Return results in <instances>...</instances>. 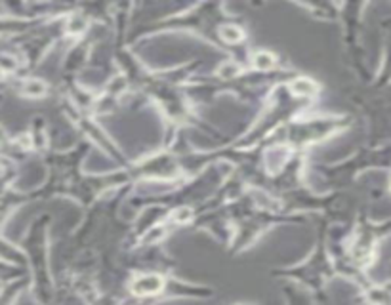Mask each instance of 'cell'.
<instances>
[{
    "label": "cell",
    "mask_w": 391,
    "mask_h": 305,
    "mask_svg": "<svg viewBox=\"0 0 391 305\" xmlns=\"http://www.w3.org/2000/svg\"><path fill=\"white\" fill-rule=\"evenodd\" d=\"M164 288V281L160 275H139L132 283V292L136 296H153Z\"/></svg>",
    "instance_id": "6da1fadb"
},
{
    "label": "cell",
    "mask_w": 391,
    "mask_h": 305,
    "mask_svg": "<svg viewBox=\"0 0 391 305\" xmlns=\"http://www.w3.org/2000/svg\"><path fill=\"white\" fill-rule=\"evenodd\" d=\"M317 82H313L311 79L307 77H300V79L292 80L290 84V90L294 95H315L317 94Z\"/></svg>",
    "instance_id": "7a4b0ae2"
},
{
    "label": "cell",
    "mask_w": 391,
    "mask_h": 305,
    "mask_svg": "<svg viewBox=\"0 0 391 305\" xmlns=\"http://www.w3.org/2000/svg\"><path fill=\"white\" fill-rule=\"evenodd\" d=\"M252 63L258 71H269V69H273V67H275L277 58L271 54V52L261 50V52H256V54H254Z\"/></svg>",
    "instance_id": "3957f363"
},
{
    "label": "cell",
    "mask_w": 391,
    "mask_h": 305,
    "mask_svg": "<svg viewBox=\"0 0 391 305\" xmlns=\"http://www.w3.org/2000/svg\"><path fill=\"white\" fill-rule=\"evenodd\" d=\"M219 37H222V40H225V42L237 44L245 38V31L240 29V27H237V25H224V27L219 29Z\"/></svg>",
    "instance_id": "277c9868"
},
{
    "label": "cell",
    "mask_w": 391,
    "mask_h": 305,
    "mask_svg": "<svg viewBox=\"0 0 391 305\" xmlns=\"http://www.w3.org/2000/svg\"><path fill=\"white\" fill-rule=\"evenodd\" d=\"M240 71H242V67L237 61H225V63L217 67V77H222V79H235V77L240 74Z\"/></svg>",
    "instance_id": "5b68a950"
},
{
    "label": "cell",
    "mask_w": 391,
    "mask_h": 305,
    "mask_svg": "<svg viewBox=\"0 0 391 305\" xmlns=\"http://www.w3.org/2000/svg\"><path fill=\"white\" fill-rule=\"evenodd\" d=\"M23 92L27 95H31V97H40V95H44V92H46V84H44L42 80H36V79L27 80Z\"/></svg>",
    "instance_id": "8992f818"
},
{
    "label": "cell",
    "mask_w": 391,
    "mask_h": 305,
    "mask_svg": "<svg viewBox=\"0 0 391 305\" xmlns=\"http://www.w3.org/2000/svg\"><path fill=\"white\" fill-rule=\"evenodd\" d=\"M88 27V19L84 15H72L69 23H67V31L71 33V35H80V33H84Z\"/></svg>",
    "instance_id": "52a82bcc"
},
{
    "label": "cell",
    "mask_w": 391,
    "mask_h": 305,
    "mask_svg": "<svg viewBox=\"0 0 391 305\" xmlns=\"http://www.w3.org/2000/svg\"><path fill=\"white\" fill-rule=\"evenodd\" d=\"M174 218L178 219V221H187V219L191 218V210H189V208H178V210L174 212Z\"/></svg>",
    "instance_id": "ba28073f"
}]
</instances>
